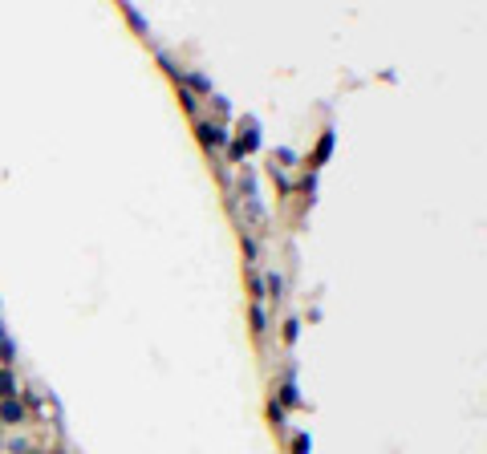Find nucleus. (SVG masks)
<instances>
[{
	"mask_svg": "<svg viewBox=\"0 0 487 454\" xmlns=\"http://www.w3.org/2000/svg\"><path fill=\"white\" fill-rule=\"evenodd\" d=\"M0 418H4V422H21V406H16V402H4Z\"/></svg>",
	"mask_w": 487,
	"mask_h": 454,
	"instance_id": "nucleus-1",
	"label": "nucleus"
},
{
	"mask_svg": "<svg viewBox=\"0 0 487 454\" xmlns=\"http://www.w3.org/2000/svg\"><path fill=\"white\" fill-rule=\"evenodd\" d=\"M8 390H12V377H8V373H0V394H8Z\"/></svg>",
	"mask_w": 487,
	"mask_h": 454,
	"instance_id": "nucleus-2",
	"label": "nucleus"
}]
</instances>
